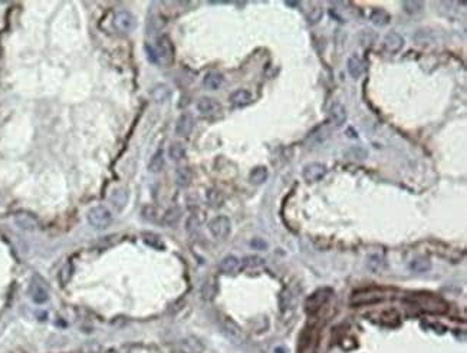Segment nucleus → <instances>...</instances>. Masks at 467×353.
<instances>
[{
	"instance_id": "obj_10",
	"label": "nucleus",
	"mask_w": 467,
	"mask_h": 353,
	"mask_svg": "<svg viewBox=\"0 0 467 353\" xmlns=\"http://www.w3.org/2000/svg\"><path fill=\"white\" fill-rule=\"evenodd\" d=\"M128 200H130V194L123 187L115 188L114 191L111 193V196H109V203H111V206H112L115 211H118V213L123 211L127 207Z\"/></svg>"
},
{
	"instance_id": "obj_15",
	"label": "nucleus",
	"mask_w": 467,
	"mask_h": 353,
	"mask_svg": "<svg viewBox=\"0 0 467 353\" xmlns=\"http://www.w3.org/2000/svg\"><path fill=\"white\" fill-rule=\"evenodd\" d=\"M228 101L236 108H243V106H248L252 102V94L246 89H238L230 95Z\"/></svg>"
},
{
	"instance_id": "obj_32",
	"label": "nucleus",
	"mask_w": 467,
	"mask_h": 353,
	"mask_svg": "<svg viewBox=\"0 0 467 353\" xmlns=\"http://www.w3.org/2000/svg\"><path fill=\"white\" fill-rule=\"evenodd\" d=\"M322 15H323V12H322L321 6H319L318 3H313L311 12H309V15H308V22H309L311 25L318 23V22L321 21Z\"/></svg>"
},
{
	"instance_id": "obj_2",
	"label": "nucleus",
	"mask_w": 467,
	"mask_h": 353,
	"mask_svg": "<svg viewBox=\"0 0 467 353\" xmlns=\"http://www.w3.org/2000/svg\"><path fill=\"white\" fill-rule=\"evenodd\" d=\"M86 220L93 229L105 230L112 223V213L105 206H95L88 210Z\"/></svg>"
},
{
	"instance_id": "obj_4",
	"label": "nucleus",
	"mask_w": 467,
	"mask_h": 353,
	"mask_svg": "<svg viewBox=\"0 0 467 353\" xmlns=\"http://www.w3.org/2000/svg\"><path fill=\"white\" fill-rule=\"evenodd\" d=\"M231 230V223L226 216H217L208 223V231L214 239L223 240L227 237Z\"/></svg>"
},
{
	"instance_id": "obj_26",
	"label": "nucleus",
	"mask_w": 467,
	"mask_h": 353,
	"mask_svg": "<svg viewBox=\"0 0 467 353\" xmlns=\"http://www.w3.org/2000/svg\"><path fill=\"white\" fill-rule=\"evenodd\" d=\"M410 269L414 273H427L431 270V261L427 257H417V259L411 260Z\"/></svg>"
},
{
	"instance_id": "obj_21",
	"label": "nucleus",
	"mask_w": 467,
	"mask_h": 353,
	"mask_svg": "<svg viewBox=\"0 0 467 353\" xmlns=\"http://www.w3.org/2000/svg\"><path fill=\"white\" fill-rule=\"evenodd\" d=\"M170 95H171V91H170V88L167 86L166 83H158V85H156L151 89V98L156 102H158V104L166 102L167 99L170 98Z\"/></svg>"
},
{
	"instance_id": "obj_11",
	"label": "nucleus",
	"mask_w": 467,
	"mask_h": 353,
	"mask_svg": "<svg viewBox=\"0 0 467 353\" xmlns=\"http://www.w3.org/2000/svg\"><path fill=\"white\" fill-rule=\"evenodd\" d=\"M242 269V260L238 259L233 254H228L226 257H223L221 261L218 263V270L223 274H236Z\"/></svg>"
},
{
	"instance_id": "obj_27",
	"label": "nucleus",
	"mask_w": 467,
	"mask_h": 353,
	"mask_svg": "<svg viewBox=\"0 0 467 353\" xmlns=\"http://www.w3.org/2000/svg\"><path fill=\"white\" fill-rule=\"evenodd\" d=\"M390 21H391V16L388 12L383 11V9H374L371 12V22L375 26H387Z\"/></svg>"
},
{
	"instance_id": "obj_14",
	"label": "nucleus",
	"mask_w": 467,
	"mask_h": 353,
	"mask_svg": "<svg viewBox=\"0 0 467 353\" xmlns=\"http://www.w3.org/2000/svg\"><path fill=\"white\" fill-rule=\"evenodd\" d=\"M346 69H348V73L351 75V78H354V79L361 78V75L364 73L363 59L358 55H351L348 58V61H346Z\"/></svg>"
},
{
	"instance_id": "obj_25",
	"label": "nucleus",
	"mask_w": 467,
	"mask_h": 353,
	"mask_svg": "<svg viewBox=\"0 0 467 353\" xmlns=\"http://www.w3.org/2000/svg\"><path fill=\"white\" fill-rule=\"evenodd\" d=\"M367 266L373 273H381L383 270H385L387 263H385V259L381 254H371L367 260Z\"/></svg>"
},
{
	"instance_id": "obj_19",
	"label": "nucleus",
	"mask_w": 467,
	"mask_h": 353,
	"mask_svg": "<svg viewBox=\"0 0 467 353\" xmlns=\"http://www.w3.org/2000/svg\"><path fill=\"white\" fill-rule=\"evenodd\" d=\"M268 176H269V171H268V168L263 165H259V166H256V168H253V169L250 171L249 181H250V184H253V186H262L263 183H266Z\"/></svg>"
},
{
	"instance_id": "obj_34",
	"label": "nucleus",
	"mask_w": 467,
	"mask_h": 353,
	"mask_svg": "<svg viewBox=\"0 0 467 353\" xmlns=\"http://www.w3.org/2000/svg\"><path fill=\"white\" fill-rule=\"evenodd\" d=\"M404 11L408 15H417L423 11V3L421 2H403Z\"/></svg>"
},
{
	"instance_id": "obj_33",
	"label": "nucleus",
	"mask_w": 467,
	"mask_h": 353,
	"mask_svg": "<svg viewBox=\"0 0 467 353\" xmlns=\"http://www.w3.org/2000/svg\"><path fill=\"white\" fill-rule=\"evenodd\" d=\"M141 216H143V218H144L146 221L154 223V221H157V218H158V211H157V208L153 207V206H146V207H143V210H141Z\"/></svg>"
},
{
	"instance_id": "obj_8",
	"label": "nucleus",
	"mask_w": 467,
	"mask_h": 353,
	"mask_svg": "<svg viewBox=\"0 0 467 353\" xmlns=\"http://www.w3.org/2000/svg\"><path fill=\"white\" fill-rule=\"evenodd\" d=\"M221 109V106L216 99L210 98V96H203L197 101V111L203 116H213L217 115Z\"/></svg>"
},
{
	"instance_id": "obj_35",
	"label": "nucleus",
	"mask_w": 467,
	"mask_h": 353,
	"mask_svg": "<svg viewBox=\"0 0 467 353\" xmlns=\"http://www.w3.org/2000/svg\"><path fill=\"white\" fill-rule=\"evenodd\" d=\"M263 263H265V260L259 256H248L242 261V264L245 267H260V266H263Z\"/></svg>"
},
{
	"instance_id": "obj_22",
	"label": "nucleus",
	"mask_w": 467,
	"mask_h": 353,
	"mask_svg": "<svg viewBox=\"0 0 467 353\" xmlns=\"http://www.w3.org/2000/svg\"><path fill=\"white\" fill-rule=\"evenodd\" d=\"M223 81H224V78H223V75H221V73L208 72L207 75L204 76L203 83H204V86H206L207 89L216 91V89H218V88L223 85Z\"/></svg>"
},
{
	"instance_id": "obj_20",
	"label": "nucleus",
	"mask_w": 467,
	"mask_h": 353,
	"mask_svg": "<svg viewBox=\"0 0 467 353\" xmlns=\"http://www.w3.org/2000/svg\"><path fill=\"white\" fill-rule=\"evenodd\" d=\"M193 172L188 166H180L176 171V183L178 187L186 188L191 184Z\"/></svg>"
},
{
	"instance_id": "obj_36",
	"label": "nucleus",
	"mask_w": 467,
	"mask_h": 353,
	"mask_svg": "<svg viewBox=\"0 0 467 353\" xmlns=\"http://www.w3.org/2000/svg\"><path fill=\"white\" fill-rule=\"evenodd\" d=\"M72 273H73L72 263H68V264H66V266L62 269V271H61V283H62V284H66L68 281L71 280Z\"/></svg>"
},
{
	"instance_id": "obj_3",
	"label": "nucleus",
	"mask_w": 467,
	"mask_h": 353,
	"mask_svg": "<svg viewBox=\"0 0 467 353\" xmlns=\"http://www.w3.org/2000/svg\"><path fill=\"white\" fill-rule=\"evenodd\" d=\"M112 25H114L115 31L120 33H131L137 28V19L130 11L120 9L114 13Z\"/></svg>"
},
{
	"instance_id": "obj_9",
	"label": "nucleus",
	"mask_w": 467,
	"mask_h": 353,
	"mask_svg": "<svg viewBox=\"0 0 467 353\" xmlns=\"http://www.w3.org/2000/svg\"><path fill=\"white\" fill-rule=\"evenodd\" d=\"M13 220H15V224L18 226V229L23 230V231H35L39 227V223H38L36 217L29 214V213H18Z\"/></svg>"
},
{
	"instance_id": "obj_28",
	"label": "nucleus",
	"mask_w": 467,
	"mask_h": 353,
	"mask_svg": "<svg viewBox=\"0 0 467 353\" xmlns=\"http://www.w3.org/2000/svg\"><path fill=\"white\" fill-rule=\"evenodd\" d=\"M180 217H181V210L180 208H170V210H167L166 214L163 216V224L167 226V227H173V226H176L177 223H178Z\"/></svg>"
},
{
	"instance_id": "obj_37",
	"label": "nucleus",
	"mask_w": 467,
	"mask_h": 353,
	"mask_svg": "<svg viewBox=\"0 0 467 353\" xmlns=\"http://www.w3.org/2000/svg\"><path fill=\"white\" fill-rule=\"evenodd\" d=\"M250 247L255 250H266L268 249V243L265 241L263 239H259V237H256V239H253L250 241Z\"/></svg>"
},
{
	"instance_id": "obj_12",
	"label": "nucleus",
	"mask_w": 467,
	"mask_h": 353,
	"mask_svg": "<svg viewBox=\"0 0 467 353\" xmlns=\"http://www.w3.org/2000/svg\"><path fill=\"white\" fill-rule=\"evenodd\" d=\"M193 128H194V119H193V116L190 114H184L180 115V118L177 119V124H176V135L178 136H187L191 134V131H193Z\"/></svg>"
},
{
	"instance_id": "obj_7",
	"label": "nucleus",
	"mask_w": 467,
	"mask_h": 353,
	"mask_svg": "<svg viewBox=\"0 0 467 353\" xmlns=\"http://www.w3.org/2000/svg\"><path fill=\"white\" fill-rule=\"evenodd\" d=\"M29 294H31L32 300L35 301L36 304H43L49 299V291L46 289V286L38 277L32 279L31 286H29Z\"/></svg>"
},
{
	"instance_id": "obj_24",
	"label": "nucleus",
	"mask_w": 467,
	"mask_h": 353,
	"mask_svg": "<svg viewBox=\"0 0 467 353\" xmlns=\"http://www.w3.org/2000/svg\"><path fill=\"white\" fill-rule=\"evenodd\" d=\"M206 200H207L208 206L213 208H218L223 206L224 203V197H223V193L217 190V188H210L207 193H206Z\"/></svg>"
},
{
	"instance_id": "obj_13",
	"label": "nucleus",
	"mask_w": 467,
	"mask_h": 353,
	"mask_svg": "<svg viewBox=\"0 0 467 353\" xmlns=\"http://www.w3.org/2000/svg\"><path fill=\"white\" fill-rule=\"evenodd\" d=\"M180 349L183 353H201L203 352V343L194 336H187L180 340Z\"/></svg>"
},
{
	"instance_id": "obj_6",
	"label": "nucleus",
	"mask_w": 467,
	"mask_h": 353,
	"mask_svg": "<svg viewBox=\"0 0 467 353\" xmlns=\"http://www.w3.org/2000/svg\"><path fill=\"white\" fill-rule=\"evenodd\" d=\"M220 326H221V330H223V333L227 336L230 340H233V342L238 343V344L245 343V340H246L245 333L242 332V329H240L239 326L233 322L231 319H228V317H223V319L220 320Z\"/></svg>"
},
{
	"instance_id": "obj_5",
	"label": "nucleus",
	"mask_w": 467,
	"mask_h": 353,
	"mask_svg": "<svg viewBox=\"0 0 467 353\" xmlns=\"http://www.w3.org/2000/svg\"><path fill=\"white\" fill-rule=\"evenodd\" d=\"M328 168L322 162H309L302 168V176L306 183H318L326 175Z\"/></svg>"
},
{
	"instance_id": "obj_30",
	"label": "nucleus",
	"mask_w": 467,
	"mask_h": 353,
	"mask_svg": "<svg viewBox=\"0 0 467 353\" xmlns=\"http://www.w3.org/2000/svg\"><path fill=\"white\" fill-rule=\"evenodd\" d=\"M143 240H144V243L148 244L150 247H154V249H164V244H163V241L161 239L154 234V233H144L143 234Z\"/></svg>"
},
{
	"instance_id": "obj_29",
	"label": "nucleus",
	"mask_w": 467,
	"mask_h": 353,
	"mask_svg": "<svg viewBox=\"0 0 467 353\" xmlns=\"http://www.w3.org/2000/svg\"><path fill=\"white\" fill-rule=\"evenodd\" d=\"M168 156L173 161H181L186 156V146L181 142H173L168 148Z\"/></svg>"
},
{
	"instance_id": "obj_18",
	"label": "nucleus",
	"mask_w": 467,
	"mask_h": 353,
	"mask_svg": "<svg viewBox=\"0 0 467 353\" xmlns=\"http://www.w3.org/2000/svg\"><path fill=\"white\" fill-rule=\"evenodd\" d=\"M200 293H201V297L204 300H213L217 294V281H216V279H213V277L206 279L203 286H201Z\"/></svg>"
},
{
	"instance_id": "obj_23",
	"label": "nucleus",
	"mask_w": 467,
	"mask_h": 353,
	"mask_svg": "<svg viewBox=\"0 0 467 353\" xmlns=\"http://www.w3.org/2000/svg\"><path fill=\"white\" fill-rule=\"evenodd\" d=\"M164 162H166V158H164V151L163 149H158L154 152V155L151 156L150 162H148V169L151 172H160L163 168H164Z\"/></svg>"
},
{
	"instance_id": "obj_31",
	"label": "nucleus",
	"mask_w": 467,
	"mask_h": 353,
	"mask_svg": "<svg viewBox=\"0 0 467 353\" xmlns=\"http://www.w3.org/2000/svg\"><path fill=\"white\" fill-rule=\"evenodd\" d=\"M200 226H201V218L197 214H191L190 217L187 218L186 230L190 234H194L196 231H198Z\"/></svg>"
},
{
	"instance_id": "obj_17",
	"label": "nucleus",
	"mask_w": 467,
	"mask_h": 353,
	"mask_svg": "<svg viewBox=\"0 0 467 353\" xmlns=\"http://www.w3.org/2000/svg\"><path fill=\"white\" fill-rule=\"evenodd\" d=\"M329 116H331V121L336 126H341L345 124L346 121V109L342 104L339 102H333L331 105V109H329Z\"/></svg>"
},
{
	"instance_id": "obj_16",
	"label": "nucleus",
	"mask_w": 467,
	"mask_h": 353,
	"mask_svg": "<svg viewBox=\"0 0 467 353\" xmlns=\"http://www.w3.org/2000/svg\"><path fill=\"white\" fill-rule=\"evenodd\" d=\"M384 46L388 52H398V51L404 46V39H403L401 35H398V33H395V32H391V33H388V35L385 36Z\"/></svg>"
},
{
	"instance_id": "obj_1",
	"label": "nucleus",
	"mask_w": 467,
	"mask_h": 353,
	"mask_svg": "<svg viewBox=\"0 0 467 353\" xmlns=\"http://www.w3.org/2000/svg\"><path fill=\"white\" fill-rule=\"evenodd\" d=\"M154 61L160 65H171L174 61V46L167 35H163L157 39L156 48L153 49Z\"/></svg>"
}]
</instances>
